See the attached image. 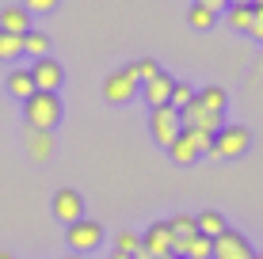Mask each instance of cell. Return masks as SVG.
<instances>
[{
	"instance_id": "83f0119b",
	"label": "cell",
	"mask_w": 263,
	"mask_h": 259,
	"mask_svg": "<svg viewBox=\"0 0 263 259\" xmlns=\"http://www.w3.org/2000/svg\"><path fill=\"white\" fill-rule=\"evenodd\" d=\"M23 8L27 12H39V15H46V12H53V8H58V0H23Z\"/></svg>"
},
{
	"instance_id": "484cf974",
	"label": "cell",
	"mask_w": 263,
	"mask_h": 259,
	"mask_svg": "<svg viewBox=\"0 0 263 259\" xmlns=\"http://www.w3.org/2000/svg\"><path fill=\"white\" fill-rule=\"evenodd\" d=\"M138 248H141V236H138V233H130V229L115 236V252H126V255H134Z\"/></svg>"
},
{
	"instance_id": "9c48e42d",
	"label": "cell",
	"mask_w": 263,
	"mask_h": 259,
	"mask_svg": "<svg viewBox=\"0 0 263 259\" xmlns=\"http://www.w3.org/2000/svg\"><path fill=\"white\" fill-rule=\"evenodd\" d=\"M31 80H34V88H39V92H58L61 80H65V69H61L53 57H39V61L31 65Z\"/></svg>"
},
{
	"instance_id": "44dd1931",
	"label": "cell",
	"mask_w": 263,
	"mask_h": 259,
	"mask_svg": "<svg viewBox=\"0 0 263 259\" xmlns=\"http://www.w3.org/2000/svg\"><path fill=\"white\" fill-rule=\"evenodd\" d=\"M126 73L138 80V84H145V80H153V76L160 73V65H157L153 57H141V61H130V65H126Z\"/></svg>"
},
{
	"instance_id": "7a4b0ae2",
	"label": "cell",
	"mask_w": 263,
	"mask_h": 259,
	"mask_svg": "<svg viewBox=\"0 0 263 259\" xmlns=\"http://www.w3.org/2000/svg\"><path fill=\"white\" fill-rule=\"evenodd\" d=\"M149 130H153V137H157V145H172V141L183 133V118H179V111L172 103L164 107H153V114H149Z\"/></svg>"
},
{
	"instance_id": "ffe728a7",
	"label": "cell",
	"mask_w": 263,
	"mask_h": 259,
	"mask_svg": "<svg viewBox=\"0 0 263 259\" xmlns=\"http://www.w3.org/2000/svg\"><path fill=\"white\" fill-rule=\"evenodd\" d=\"M252 12H256L252 4H229L225 19H229V27H233V31H244V34H248V31H252Z\"/></svg>"
},
{
	"instance_id": "4fadbf2b",
	"label": "cell",
	"mask_w": 263,
	"mask_h": 259,
	"mask_svg": "<svg viewBox=\"0 0 263 259\" xmlns=\"http://www.w3.org/2000/svg\"><path fill=\"white\" fill-rule=\"evenodd\" d=\"M172 88H176V80L168 73H157L153 80H145V103L149 107H164L172 99Z\"/></svg>"
},
{
	"instance_id": "e575fe53",
	"label": "cell",
	"mask_w": 263,
	"mask_h": 259,
	"mask_svg": "<svg viewBox=\"0 0 263 259\" xmlns=\"http://www.w3.org/2000/svg\"><path fill=\"white\" fill-rule=\"evenodd\" d=\"M229 4H252V0H229Z\"/></svg>"
},
{
	"instance_id": "2e32d148",
	"label": "cell",
	"mask_w": 263,
	"mask_h": 259,
	"mask_svg": "<svg viewBox=\"0 0 263 259\" xmlns=\"http://www.w3.org/2000/svg\"><path fill=\"white\" fill-rule=\"evenodd\" d=\"M195 225H198V233L210 236V240H214V236H221L225 229H229V225H225V217H221L217 210H202V213L195 217Z\"/></svg>"
},
{
	"instance_id": "52a82bcc",
	"label": "cell",
	"mask_w": 263,
	"mask_h": 259,
	"mask_svg": "<svg viewBox=\"0 0 263 259\" xmlns=\"http://www.w3.org/2000/svg\"><path fill=\"white\" fill-rule=\"evenodd\" d=\"M138 80H134L130 73H126V69H119V73H111L103 80V99L107 103H130L134 95H138Z\"/></svg>"
},
{
	"instance_id": "e0dca14e",
	"label": "cell",
	"mask_w": 263,
	"mask_h": 259,
	"mask_svg": "<svg viewBox=\"0 0 263 259\" xmlns=\"http://www.w3.org/2000/svg\"><path fill=\"white\" fill-rule=\"evenodd\" d=\"M168 229H172V240H183V244L198 236V225H195L191 213H176V217H168Z\"/></svg>"
},
{
	"instance_id": "4316f807",
	"label": "cell",
	"mask_w": 263,
	"mask_h": 259,
	"mask_svg": "<svg viewBox=\"0 0 263 259\" xmlns=\"http://www.w3.org/2000/svg\"><path fill=\"white\" fill-rule=\"evenodd\" d=\"M183 130H187V126H183ZM187 137L195 141L198 156H202V153H214V133H202V130H187Z\"/></svg>"
},
{
	"instance_id": "9a60e30c",
	"label": "cell",
	"mask_w": 263,
	"mask_h": 259,
	"mask_svg": "<svg viewBox=\"0 0 263 259\" xmlns=\"http://www.w3.org/2000/svg\"><path fill=\"white\" fill-rule=\"evenodd\" d=\"M168 156L176 160V164H195V160H198V149H195V141L187 137V130L168 145Z\"/></svg>"
},
{
	"instance_id": "cb8c5ba5",
	"label": "cell",
	"mask_w": 263,
	"mask_h": 259,
	"mask_svg": "<svg viewBox=\"0 0 263 259\" xmlns=\"http://www.w3.org/2000/svg\"><path fill=\"white\" fill-rule=\"evenodd\" d=\"M20 53H23V34L0 31V61H15Z\"/></svg>"
},
{
	"instance_id": "d4e9b609",
	"label": "cell",
	"mask_w": 263,
	"mask_h": 259,
	"mask_svg": "<svg viewBox=\"0 0 263 259\" xmlns=\"http://www.w3.org/2000/svg\"><path fill=\"white\" fill-rule=\"evenodd\" d=\"M176 111H183V107H191L195 103V88L191 84H183V80H176V88H172V99H168Z\"/></svg>"
},
{
	"instance_id": "4dcf8cb0",
	"label": "cell",
	"mask_w": 263,
	"mask_h": 259,
	"mask_svg": "<svg viewBox=\"0 0 263 259\" xmlns=\"http://www.w3.org/2000/svg\"><path fill=\"white\" fill-rule=\"evenodd\" d=\"M134 259H172V255H157V252H145V248H138V252H134Z\"/></svg>"
},
{
	"instance_id": "1f68e13d",
	"label": "cell",
	"mask_w": 263,
	"mask_h": 259,
	"mask_svg": "<svg viewBox=\"0 0 263 259\" xmlns=\"http://www.w3.org/2000/svg\"><path fill=\"white\" fill-rule=\"evenodd\" d=\"M111 259H134V255H126V252H115V255H111Z\"/></svg>"
},
{
	"instance_id": "d590c367",
	"label": "cell",
	"mask_w": 263,
	"mask_h": 259,
	"mask_svg": "<svg viewBox=\"0 0 263 259\" xmlns=\"http://www.w3.org/2000/svg\"><path fill=\"white\" fill-rule=\"evenodd\" d=\"M256 259H263V252H259V255H256Z\"/></svg>"
},
{
	"instance_id": "6da1fadb",
	"label": "cell",
	"mask_w": 263,
	"mask_h": 259,
	"mask_svg": "<svg viewBox=\"0 0 263 259\" xmlns=\"http://www.w3.org/2000/svg\"><path fill=\"white\" fill-rule=\"evenodd\" d=\"M23 118H27V126L31 130H50L61 122V99H58V92H34L31 99L23 103Z\"/></svg>"
},
{
	"instance_id": "f1b7e54d",
	"label": "cell",
	"mask_w": 263,
	"mask_h": 259,
	"mask_svg": "<svg viewBox=\"0 0 263 259\" xmlns=\"http://www.w3.org/2000/svg\"><path fill=\"white\" fill-rule=\"evenodd\" d=\"M248 34L263 42V8H256V12H252V31H248Z\"/></svg>"
},
{
	"instance_id": "7402d4cb",
	"label": "cell",
	"mask_w": 263,
	"mask_h": 259,
	"mask_svg": "<svg viewBox=\"0 0 263 259\" xmlns=\"http://www.w3.org/2000/svg\"><path fill=\"white\" fill-rule=\"evenodd\" d=\"M187 23H191L195 31H210V27L217 23V12H210V8H202V4H191V12H187Z\"/></svg>"
},
{
	"instance_id": "603a6c76",
	"label": "cell",
	"mask_w": 263,
	"mask_h": 259,
	"mask_svg": "<svg viewBox=\"0 0 263 259\" xmlns=\"http://www.w3.org/2000/svg\"><path fill=\"white\" fill-rule=\"evenodd\" d=\"M183 259H214V240L198 233L195 240H187V252H183Z\"/></svg>"
},
{
	"instance_id": "8992f818",
	"label": "cell",
	"mask_w": 263,
	"mask_h": 259,
	"mask_svg": "<svg viewBox=\"0 0 263 259\" xmlns=\"http://www.w3.org/2000/svg\"><path fill=\"white\" fill-rule=\"evenodd\" d=\"M53 217L72 225V221L84 217V194L72 191V187H61V191H53Z\"/></svg>"
},
{
	"instance_id": "f546056e",
	"label": "cell",
	"mask_w": 263,
	"mask_h": 259,
	"mask_svg": "<svg viewBox=\"0 0 263 259\" xmlns=\"http://www.w3.org/2000/svg\"><path fill=\"white\" fill-rule=\"evenodd\" d=\"M195 4L210 8V12H221V8H229V0H195Z\"/></svg>"
},
{
	"instance_id": "5b68a950",
	"label": "cell",
	"mask_w": 263,
	"mask_h": 259,
	"mask_svg": "<svg viewBox=\"0 0 263 259\" xmlns=\"http://www.w3.org/2000/svg\"><path fill=\"white\" fill-rule=\"evenodd\" d=\"M214 259H256L248 236L237 229H225L221 236H214Z\"/></svg>"
},
{
	"instance_id": "836d02e7",
	"label": "cell",
	"mask_w": 263,
	"mask_h": 259,
	"mask_svg": "<svg viewBox=\"0 0 263 259\" xmlns=\"http://www.w3.org/2000/svg\"><path fill=\"white\" fill-rule=\"evenodd\" d=\"M65 259H84V255H77V252H69V255H65Z\"/></svg>"
},
{
	"instance_id": "277c9868",
	"label": "cell",
	"mask_w": 263,
	"mask_h": 259,
	"mask_svg": "<svg viewBox=\"0 0 263 259\" xmlns=\"http://www.w3.org/2000/svg\"><path fill=\"white\" fill-rule=\"evenodd\" d=\"M69 248L77 255H84V252H96L99 244H103V225L99 221H88V217H80V221H72L69 225Z\"/></svg>"
},
{
	"instance_id": "ac0fdd59",
	"label": "cell",
	"mask_w": 263,
	"mask_h": 259,
	"mask_svg": "<svg viewBox=\"0 0 263 259\" xmlns=\"http://www.w3.org/2000/svg\"><path fill=\"white\" fill-rule=\"evenodd\" d=\"M195 103H202L206 111H214V114H225V88H217V84H210V88H202V92H195Z\"/></svg>"
},
{
	"instance_id": "7c38bea8",
	"label": "cell",
	"mask_w": 263,
	"mask_h": 259,
	"mask_svg": "<svg viewBox=\"0 0 263 259\" xmlns=\"http://www.w3.org/2000/svg\"><path fill=\"white\" fill-rule=\"evenodd\" d=\"M0 31H8V34H27V31H31V12H27L23 4L0 8Z\"/></svg>"
},
{
	"instance_id": "3957f363",
	"label": "cell",
	"mask_w": 263,
	"mask_h": 259,
	"mask_svg": "<svg viewBox=\"0 0 263 259\" xmlns=\"http://www.w3.org/2000/svg\"><path fill=\"white\" fill-rule=\"evenodd\" d=\"M248 145H252V133L244 130V126H221L214 133V156H225V160H237L248 153Z\"/></svg>"
},
{
	"instance_id": "d6986e66",
	"label": "cell",
	"mask_w": 263,
	"mask_h": 259,
	"mask_svg": "<svg viewBox=\"0 0 263 259\" xmlns=\"http://www.w3.org/2000/svg\"><path fill=\"white\" fill-rule=\"evenodd\" d=\"M23 53H31L34 61H39V57H50V34L27 31V34H23Z\"/></svg>"
},
{
	"instance_id": "30bf717a",
	"label": "cell",
	"mask_w": 263,
	"mask_h": 259,
	"mask_svg": "<svg viewBox=\"0 0 263 259\" xmlns=\"http://www.w3.org/2000/svg\"><path fill=\"white\" fill-rule=\"evenodd\" d=\"M141 248L145 252H157V255H172V229L168 221H153L141 236Z\"/></svg>"
},
{
	"instance_id": "8fae6325",
	"label": "cell",
	"mask_w": 263,
	"mask_h": 259,
	"mask_svg": "<svg viewBox=\"0 0 263 259\" xmlns=\"http://www.w3.org/2000/svg\"><path fill=\"white\" fill-rule=\"evenodd\" d=\"M23 145H27V156H31V160H50V156H53V133H50V130H31V126H27Z\"/></svg>"
},
{
	"instance_id": "d6a6232c",
	"label": "cell",
	"mask_w": 263,
	"mask_h": 259,
	"mask_svg": "<svg viewBox=\"0 0 263 259\" xmlns=\"http://www.w3.org/2000/svg\"><path fill=\"white\" fill-rule=\"evenodd\" d=\"M0 259H15V255H12V252H0Z\"/></svg>"
},
{
	"instance_id": "ba28073f",
	"label": "cell",
	"mask_w": 263,
	"mask_h": 259,
	"mask_svg": "<svg viewBox=\"0 0 263 259\" xmlns=\"http://www.w3.org/2000/svg\"><path fill=\"white\" fill-rule=\"evenodd\" d=\"M179 118H183V126L187 130H202V133H217L225 126V114H214V111H206L202 103H191V107H183L179 111Z\"/></svg>"
},
{
	"instance_id": "5bb4252c",
	"label": "cell",
	"mask_w": 263,
	"mask_h": 259,
	"mask_svg": "<svg viewBox=\"0 0 263 259\" xmlns=\"http://www.w3.org/2000/svg\"><path fill=\"white\" fill-rule=\"evenodd\" d=\"M39 92V88H34V80H31V69H12V73H8V95H15V99H31V95Z\"/></svg>"
}]
</instances>
